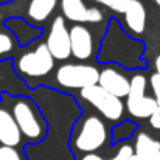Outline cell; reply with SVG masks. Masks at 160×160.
<instances>
[{
    "label": "cell",
    "mask_w": 160,
    "mask_h": 160,
    "mask_svg": "<svg viewBox=\"0 0 160 160\" xmlns=\"http://www.w3.org/2000/svg\"><path fill=\"white\" fill-rule=\"evenodd\" d=\"M156 160H160V152H159V156H157V159H156Z\"/></svg>",
    "instance_id": "cell-27"
},
{
    "label": "cell",
    "mask_w": 160,
    "mask_h": 160,
    "mask_svg": "<svg viewBox=\"0 0 160 160\" xmlns=\"http://www.w3.org/2000/svg\"><path fill=\"white\" fill-rule=\"evenodd\" d=\"M154 67H156V73L160 75V53L156 56V59H154Z\"/></svg>",
    "instance_id": "cell-24"
},
{
    "label": "cell",
    "mask_w": 160,
    "mask_h": 160,
    "mask_svg": "<svg viewBox=\"0 0 160 160\" xmlns=\"http://www.w3.org/2000/svg\"><path fill=\"white\" fill-rule=\"evenodd\" d=\"M45 47L54 61H65L70 58V39H68V28L65 25V19L62 16H56L50 25Z\"/></svg>",
    "instance_id": "cell-8"
},
{
    "label": "cell",
    "mask_w": 160,
    "mask_h": 160,
    "mask_svg": "<svg viewBox=\"0 0 160 160\" xmlns=\"http://www.w3.org/2000/svg\"><path fill=\"white\" fill-rule=\"evenodd\" d=\"M75 135L72 138V146L78 152L95 154L109 140V131L106 123L98 115H87L76 126Z\"/></svg>",
    "instance_id": "cell-3"
},
{
    "label": "cell",
    "mask_w": 160,
    "mask_h": 160,
    "mask_svg": "<svg viewBox=\"0 0 160 160\" xmlns=\"http://www.w3.org/2000/svg\"><path fill=\"white\" fill-rule=\"evenodd\" d=\"M11 115L22 134L31 143H39L47 135V121L42 117L39 106L28 97H19L14 100Z\"/></svg>",
    "instance_id": "cell-2"
},
{
    "label": "cell",
    "mask_w": 160,
    "mask_h": 160,
    "mask_svg": "<svg viewBox=\"0 0 160 160\" xmlns=\"http://www.w3.org/2000/svg\"><path fill=\"white\" fill-rule=\"evenodd\" d=\"M149 124L151 128H154L156 131H160V107L154 110V113L149 117Z\"/></svg>",
    "instance_id": "cell-23"
},
{
    "label": "cell",
    "mask_w": 160,
    "mask_h": 160,
    "mask_svg": "<svg viewBox=\"0 0 160 160\" xmlns=\"http://www.w3.org/2000/svg\"><path fill=\"white\" fill-rule=\"evenodd\" d=\"M56 5H58V0H30L27 5L25 20L34 27L45 23L53 14Z\"/></svg>",
    "instance_id": "cell-15"
},
{
    "label": "cell",
    "mask_w": 160,
    "mask_h": 160,
    "mask_svg": "<svg viewBox=\"0 0 160 160\" xmlns=\"http://www.w3.org/2000/svg\"><path fill=\"white\" fill-rule=\"evenodd\" d=\"M132 154H134L132 146L128 145V143H124V145H121V146L118 148V151L115 152V156L109 160H128ZM79 160H106V159H103V157L98 156V154H84Z\"/></svg>",
    "instance_id": "cell-18"
},
{
    "label": "cell",
    "mask_w": 160,
    "mask_h": 160,
    "mask_svg": "<svg viewBox=\"0 0 160 160\" xmlns=\"http://www.w3.org/2000/svg\"><path fill=\"white\" fill-rule=\"evenodd\" d=\"M0 160H27V159H25L23 152H20L19 149L0 145Z\"/></svg>",
    "instance_id": "cell-21"
},
{
    "label": "cell",
    "mask_w": 160,
    "mask_h": 160,
    "mask_svg": "<svg viewBox=\"0 0 160 160\" xmlns=\"http://www.w3.org/2000/svg\"><path fill=\"white\" fill-rule=\"evenodd\" d=\"M14 50V38L8 30L0 28V58H5Z\"/></svg>",
    "instance_id": "cell-19"
},
{
    "label": "cell",
    "mask_w": 160,
    "mask_h": 160,
    "mask_svg": "<svg viewBox=\"0 0 160 160\" xmlns=\"http://www.w3.org/2000/svg\"><path fill=\"white\" fill-rule=\"evenodd\" d=\"M148 81L142 73H135L129 79V92L126 95V109L135 118H149L157 109L152 97L146 95Z\"/></svg>",
    "instance_id": "cell-6"
},
{
    "label": "cell",
    "mask_w": 160,
    "mask_h": 160,
    "mask_svg": "<svg viewBox=\"0 0 160 160\" xmlns=\"http://www.w3.org/2000/svg\"><path fill=\"white\" fill-rule=\"evenodd\" d=\"M124 14V31L129 36H140L146 28V9L140 0H131Z\"/></svg>",
    "instance_id": "cell-12"
},
{
    "label": "cell",
    "mask_w": 160,
    "mask_h": 160,
    "mask_svg": "<svg viewBox=\"0 0 160 160\" xmlns=\"http://www.w3.org/2000/svg\"><path fill=\"white\" fill-rule=\"evenodd\" d=\"M154 3H156V5H157V6L160 8V0H154Z\"/></svg>",
    "instance_id": "cell-26"
},
{
    "label": "cell",
    "mask_w": 160,
    "mask_h": 160,
    "mask_svg": "<svg viewBox=\"0 0 160 160\" xmlns=\"http://www.w3.org/2000/svg\"><path fill=\"white\" fill-rule=\"evenodd\" d=\"M93 2L107 8V9H110V11H113V12H117V14H123L131 0H93Z\"/></svg>",
    "instance_id": "cell-20"
},
{
    "label": "cell",
    "mask_w": 160,
    "mask_h": 160,
    "mask_svg": "<svg viewBox=\"0 0 160 160\" xmlns=\"http://www.w3.org/2000/svg\"><path fill=\"white\" fill-rule=\"evenodd\" d=\"M79 95L109 121H118L124 115V103L120 98L110 95L104 89H101L98 84L79 90Z\"/></svg>",
    "instance_id": "cell-7"
},
{
    "label": "cell",
    "mask_w": 160,
    "mask_h": 160,
    "mask_svg": "<svg viewBox=\"0 0 160 160\" xmlns=\"http://www.w3.org/2000/svg\"><path fill=\"white\" fill-rule=\"evenodd\" d=\"M132 149L134 156L138 160H156L160 152V142L148 135L146 132H138Z\"/></svg>",
    "instance_id": "cell-16"
},
{
    "label": "cell",
    "mask_w": 160,
    "mask_h": 160,
    "mask_svg": "<svg viewBox=\"0 0 160 160\" xmlns=\"http://www.w3.org/2000/svg\"><path fill=\"white\" fill-rule=\"evenodd\" d=\"M100 70L89 64H62L54 73V79L61 89L82 90L98 84Z\"/></svg>",
    "instance_id": "cell-4"
},
{
    "label": "cell",
    "mask_w": 160,
    "mask_h": 160,
    "mask_svg": "<svg viewBox=\"0 0 160 160\" xmlns=\"http://www.w3.org/2000/svg\"><path fill=\"white\" fill-rule=\"evenodd\" d=\"M6 27H8V31L12 34L14 41H17L20 47H25L42 36V28L34 27L20 17H11L9 20H6Z\"/></svg>",
    "instance_id": "cell-13"
},
{
    "label": "cell",
    "mask_w": 160,
    "mask_h": 160,
    "mask_svg": "<svg viewBox=\"0 0 160 160\" xmlns=\"http://www.w3.org/2000/svg\"><path fill=\"white\" fill-rule=\"evenodd\" d=\"M143 50V42L132 39L117 19H110L97 59L101 64H117L124 68H146V61L142 59Z\"/></svg>",
    "instance_id": "cell-1"
},
{
    "label": "cell",
    "mask_w": 160,
    "mask_h": 160,
    "mask_svg": "<svg viewBox=\"0 0 160 160\" xmlns=\"http://www.w3.org/2000/svg\"><path fill=\"white\" fill-rule=\"evenodd\" d=\"M137 124L129 121V120H124L123 123L113 126L112 129V142L113 143H118V142H126L128 138L132 137V134L137 131Z\"/></svg>",
    "instance_id": "cell-17"
},
{
    "label": "cell",
    "mask_w": 160,
    "mask_h": 160,
    "mask_svg": "<svg viewBox=\"0 0 160 160\" xmlns=\"http://www.w3.org/2000/svg\"><path fill=\"white\" fill-rule=\"evenodd\" d=\"M98 86L109 92L110 95L121 100L129 92V78L124 73H121L117 67L106 65L103 70H100Z\"/></svg>",
    "instance_id": "cell-11"
},
{
    "label": "cell",
    "mask_w": 160,
    "mask_h": 160,
    "mask_svg": "<svg viewBox=\"0 0 160 160\" xmlns=\"http://www.w3.org/2000/svg\"><path fill=\"white\" fill-rule=\"evenodd\" d=\"M149 86L152 89V93H154V100L157 103V107H160V75L157 73H152L149 76Z\"/></svg>",
    "instance_id": "cell-22"
},
{
    "label": "cell",
    "mask_w": 160,
    "mask_h": 160,
    "mask_svg": "<svg viewBox=\"0 0 160 160\" xmlns=\"http://www.w3.org/2000/svg\"><path fill=\"white\" fill-rule=\"evenodd\" d=\"M68 39H70V56L87 61L93 56V34L86 25L75 23L68 28Z\"/></svg>",
    "instance_id": "cell-10"
},
{
    "label": "cell",
    "mask_w": 160,
    "mask_h": 160,
    "mask_svg": "<svg viewBox=\"0 0 160 160\" xmlns=\"http://www.w3.org/2000/svg\"><path fill=\"white\" fill-rule=\"evenodd\" d=\"M62 17L78 25L100 23L104 20V12L97 6H87L84 0H61Z\"/></svg>",
    "instance_id": "cell-9"
},
{
    "label": "cell",
    "mask_w": 160,
    "mask_h": 160,
    "mask_svg": "<svg viewBox=\"0 0 160 160\" xmlns=\"http://www.w3.org/2000/svg\"><path fill=\"white\" fill-rule=\"evenodd\" d=\"M54 67V59L45 44H39L34 50L20 54L16 61V70L19 75L31 79L47 76Z\"/></svg>",
    "instance_id": "cell-5"
},
{
    "label": "cell",
    "mask_w": 160,
    "mask_h": 160,
    "mask_svg": "<svg viewBox=\"0 0 160 160\" xmlns=\"http://www.w3.org/2000/svg\"><path fill=\"white\" fill-rule=\"evenodd\" d=\"M128 160H138V159H137V157H135V156L132 154V156H131V157H129V159H128Z\"/></svg>",
    "instance_id": "cell-25"
},
{
    "label": "cell",
    "mask_w": 160,
    "mask_h": 160,
    "mask_svg": "<svg viewBox=\"0 0 160 160\" xmlns=\"http://www.w3.org/2000/svg\"><path fill=\"white\" fill-rule=\"evenodd\" d=\"M22 142V134L9 110L0 107V145L16 148Z\"/></svg>",
    "instance_id": "cell-14"
}]
</instances>
